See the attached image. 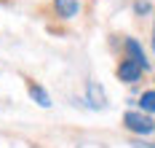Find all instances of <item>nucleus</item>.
Wrapping results in <instances>:
<instances>
[{
	"label": "nucleus",
	"instance_id": "nucleus-1",
	"mask_svg": "<svg viewBox=\"0 0 155 148\" xmlns=\"http://www.w3.org/2000/svg\"><path fill=\"white\" fill-rule=\"evenodd\" d=\"M120 124H123L126 132H131V135L139 137V140H147V137L155 135V116H147V113H142V111H137V108L123 111Z\"/></svg>",
	"mask_w": 155,
	"mask_h": 148
},
{
	"label": "nucleus",
	"instance_id": "nucleus-2",
	"mask_svg": "<svg viewBox=\"0 0 155 148\" xmlns=\"http://www.w3.org/2000/svg\"><path fill=\"white\" fill-rule=\"evenodd\" d=\"M120 49H123V57H126V59H131V62H134V65H139L144 73H150L153 62H150V54H147V49L142 46L139 38H131V35H126L123 43H120Z\"/></svg>",
	"mask_w": 155,
	"mask_h": 148
},
{
	"label": "nucleus",
	"instance_id": "nucleus-3",
	"mask_svg": "<svg viewBox=\"0 0 155 148\" xmlns=\"http://www.w3.org/2000/svg\"><path fill=\"white\" fill-rule=\"evenodd\" d=\"M83 102H86L91 111H104V108L110 105L104 86H102L99 81H94V78H88V81H86V94H83Z\"/></svg>",
	"mask_w": 155,
	"mask_h": 148
},
{
	"label": "nucleus",
	"instance_id": "nucleus-4",
	"mask_svg": "<svg viewBox=\"0 0 155 148\" xmlns=\"http://www.w3.org/2000/svg\"><path fill=\"white\" fill-rule=\"evenodd\" d=\"M115 76H118V81L126 83V86H137V83L142 81V76H147V73H144L139 65H134L131 59L120 57V62H118V67H115Z\"/></svg>",
	"mask_w": 155,
	"mask_h": 148
},
{
	"label": "nucleus",
	"instance_id": "nucleus-5",
	"mask_svg": "<svg viewBox=\"0 0 155 148\" xmlns=\"http://www.w3.org/2000/svg\"><path fill=\"white\" fill-rule=\"evenodd\" d=\"M51 5H54L56 19H62V22H72V19H78L80 11H83L80 0H54Z\"/></svg>",
	"mask_w": 155,
	"mask_h": 148
},
{
	"label": "nucleus",
	"instance_id": "nucleus-6",
	"mask_svg": "<svg viewBox=\"0 0 155 148\" xmlns=\"http://www.w3.org/2000/svg\"><path fill=\"white\" fill-rule=\"evenodd\" d=\"M27 94H30V100L38 105V108H43V111H48V108L54 105L48 89L43 86V83H38V81H27Z\"/></svg>",
	"mask_w": 155,
	"mask_h": 148
},
{
	"label": "nucleus",
	"instance_id": "nucleus-7",
	"mask_svg": "<svg viewBox=\"0 0 155 148\" xmlns=\"http://www.w3.org/2000/svg\"><path fill=\"white\" fill-rule=\"evenodd\" d=\"M134 108L142 111V113H147V116H155V86L153 89H142L139 97L134 100Z\"/></svg>",
	"mask_w": 155,
	"mask_h": 148
},
{
	"label": "nucleus",
	"instance_id": "nucleus-8",
	"mask_svg": "<svg viewBox=\"0 0 155 148\" xmlns=\"http://www.w3.org/2000/svg\"><path fill=\"white\" fill-rule=\"evenodd\" d=\"M134 14H137V16H147V14H153L150 0H134Z\"/></svg>",
	"mask_w": 155,
	"mask_h": 148
},
{
	"label": "nucleus",
	"instance_id": "nucleus-9",
	"mask_svg": "<svg viewBox=\"0 0 155 148\" xmlns=\"http://www.w3.org/2000/svg\"><path fill=\"white\" fill-rule=\"evenodd\" d=\"M150 46H153V54H155V14H153V33H150Z\"/></svg>",
	"mask_w": 155,
	"mask_h": 148
},
{
	"label": "nucleus",
	"instance_id": "nucleus-10",
	"mask_svg": "<svg viewBox=\"0 0 155 148\" xmlns=\"http://www.w3.org/2000/svg\"><path fill=\"white\" fill-rule=\"evenodd\" d=\"M134 146H137V148H155V143H147V140H137Z\"/></svg>",
	"mask_w": 155,
	"mask_h": 148
}]
</instances>
